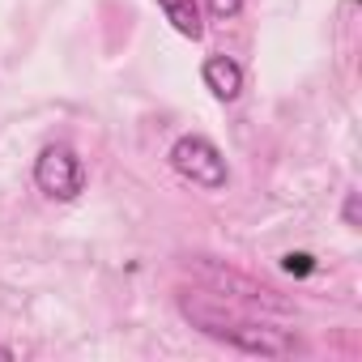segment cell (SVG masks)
Returning a JSON list of instances; mask_svg holds the SVG:
<instances>
[{
  "mask_svg": "<svg viewBox=\"0 0 362 362\" xmlns=\"http://www.w3.org/2000/svg\"><path fill=\"white\" fill-rule=\"evenodd\" d=\"M184 315H188L201 332H209V337H218V341H226V345H235V349H243V354L281 358V354H294V349H298V341H294L290 332L269 328V324H256V320H239V315L222 311V307H218L214 298H205V294L184 298Z\"/></svg>",
  "mask_w": 362,
  "mask_h": 362,
  "instance_id": "cell-1",
  "label": "cell"
},
{
  "mask_svg": "<svg viewBox=\"0 0 362 362\" xmlns=\"http://www.w3.org/2000/svg\"><path fill=\"white\" fill-rule=\"evenodd\" d=\"M170 166L188 179V184H197V188H205V192H218V188H226V179H230V170H226V158H222V149L209 141V136H179L175 145H170Z\"/></svg>",
  "mask_w": 362,
  "mask_h": 362,
  "instance_id": "cell-2",
  "label": "cell"
},
{
  "mask_svg": "<svg viewBox=\"0 0 362 362\" xmlns=\"http://www.w3.org/2000/svg\"><path fill=\"white\" fill-rule=\"evenodd\" d=\"M35 184L52 201H73L86 188V162L69 145H47L39 153V162H35Z\"/></svg>",
  "mask_w": 362,
  "mask_h": 362,
  "instance_id": "cell-3",
  "label": "cell"
},
{
  "mask_svg": "<svg viewBox=\"0 0 362 362\" xmlns=\"http://www.w3.org/2000/svg\"><path fill=\"white\" fill-rule=\"evenodd\" d=\"M201 77H205V86L214 90L218 103H235L239 90H243V69H239L230 56H209L205 69H201Z\"/></svg>",
  "mask_w": 362,
  "mask_h": 362,
  "instance_id": "cell-4",
  "label": "cell"
},
{
  "mask_svg": "<svg viewBox=\"0 0 362 362\" xmlns=\"http://www.w3.org/2000/svg\"><path fill=\"white\" fill-rule=\"evenodd\" d=\"M158 9L166 13V22L184 35V39H201L205 22H201V5L197 0H158Z\"/></svg>",
  "mask_w": 362,
  "mask_h": 362,
  "instance_id": "cell-5",
  "label": "cell"
},
{
  "mask_svg": "<svg viewBox=\"0 0 362 362\" xmlns=\"http://www.w3.org/2000/svg\"><path fill=\"white\" fill-rule=\"evenodd\" d=\"M281 264H286V273H294V277H307V273H315V260H311L307 252H290Z\"/></svg>",
  "mask_w": 362,
  "mask_h": 362,
  "instance_id": "cell-6",
  "label": "cell"
},
{
  "mask_svg": "<svg viewBox=\"0 0 362 362\" xmlns=\"http://www.w3.org/2000/svg\"><path fill=\"white\" fill-rule=\"evenodd\" d=\"M209 5V13L218 18V22H226V18H235L239 9H243V0H205Z\"/></svg>",
  "mask_w": 362,
  "mask_h": 362,
  "instance_id": "cell-7",
  "label": "cell"
},
{
  "mask_svg": "<svg viewBox=\"0 0 362 362\" xmlns=\"http://www.w3.org/2000/svg\"><path fill=\"white\" fill-rule=\"evenodd\" d=\"M345 222L358 226V192H349V201H345Z\"/></svg>",
  "mask_w": 362,
  "mask_h": 362,
  "instance_id": "cell-8",
  "label": "cell"
},
{
  "mask_svg": "<svg viewBox=\"0 0 362 362\" xmlns=\"http://www.w3.org/2000/svg\"><path fill=\"white\" fill-rule=\"evenodd\" d=\"M13 358H18V354H13L9 345H0V362H13Z\"/></svg>",
  "mask_w": 362,
  "mask_h": 362,
  "instance_id": "cell-9",
  "label": "cell"
}]
</instances>
